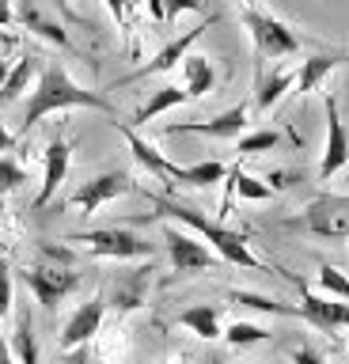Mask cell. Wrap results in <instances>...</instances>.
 <instances>
[{
    "label": "cell",
    "mask_w": 349,
    "mask_h": 364,
    "mask_svg": "<svg viewBox=\"0 0 349 364\" xmlns=\"http://www.w3.org/2000/svg\"><path fill=\"white\" fill-rule=\"evenodd\" d=\"M69 107H87V110L114 114V102H110L107 95H99V91L80 87L69 73H65V65H58V61L42 65L38 84H35V91H31L27 107H23V118H19V133H31L42 118H46V114L69 110Z\"/></svg>",
    "instance_id": "6da1fadb"
},
{
    "label": "cell",
    "mask_w": 349,
    "mask_h": 364,
    "mask_svg": "<svg viewBox=\"0 0 349 364\" xmlns=\"http://www.w3.org/2000/svg\"><path fill=\"white\" fill-rule=\"evenodd\" d=\"M144 198L156 205V216H171V220L186 224L190 232H198L213 250H217V258L232 262V266H243V269H266L262 262L251 255V247H247V239H243L240 232H232V228H224V224H217V220H209L205 213L190 209V205L175 201V198H163V193H149V190H144Z\"/></svg>",
    "instance_id": "7a4b0ae2"
},
{
    "label": "cell",
    "mask_w": 349,
    "mask_h": 364,
    "mask_svg": "<svg viewBox=\"0 0 349 364\" xmlns=\"http://www.w3.org/2000/svg\"><path fill=\"white\" fill-rule=\"evenodd\" d=\"M243 23H247V31H251L254 61L258 65H262V61H277V57H292V53H300L304 46H311V38H304V34L292 31L285 19H277L274 11L258 8V4H251V0L243 4Z\"/></svg>",
    "instance_id": "3957f363"
},
{
    "label": "cell",
    "mask_w": 349,
    "mask_h": 364,
    "mask_svg": "<svg viewBox=\"0 0 349 364\" xmlns=\"http://www.w3.org/2000/svg\"><path fill=\"white\" fill-rule=\"evenodd\" d=\"M274 228H281V232H304L315 239H349V198L319 193L315 201L304 205L300 216L277 220Z\"/></svg>",
    "instance_id": "277c9868"
},
{
    "label": "cell",
    "mask_w": 349,
    "mask_h": 364,
    "mask_svg": "<svg viewBox=\"0 0 349 364\" xmlns=\"http://www.w3.org/2000/svg\"><path fill=\"white\" fill-rule=\"evenodd\" d=\"M69 243H84L99 258H152V243L126 228H95V232H76Z\"/></svg>",
    "instance_id": "5b68a950"
},
{
    "label": "cell",
    "mask_w": 349,
    "mask_h": 364,
    "mask_svg": "<svg viewBox=\"0 0 349 364\" xmlns=\"http://www.w3.org/2000/svg\"><path fill=\"white\" fill-rule=\"evenodd\" d=\"M19 277H23V284L35 292V300L46 307V311H58L65 296L80 289V273H73L69 266H31V269L19 273Z\"/></svg>",
    "instance_id": "8992f818"
},
{
    "label": "cell",
    "mask_w": 349,
    "mask_h": 364,
    "mask_svg": "<svg viewBox=\"0 0 349 364\" xmlns=\"http://www.w3.org/2000/svg\"><path fill=\"white\" fill-rule=\"evenodd\" d=\"M213 23H220V16H213L209 23H198V27H190L186 34H178V38H175V42H167V46H163V50L152 57L149 65H141L137 73L122 76L114 87H126V84H137V80H144V76H156V73H171V68H178V65H183V57L190 53V46H194V42L201 38V34H205V31L213 27Z\"/></svg>",
    "instance_id": "52a82bcc"
},
{
    "label": "cell",
    "mask_w": 349,
    "mask_h": 364,
    "mask_svg": "<svg viewBox=\"0 0 349 364\" xmlns=\"http://www.w3.org/2000/svg\"><path fill=\"white\" fill-rule=\"evenodd\" d=\"M323 110H326V148H323V164H319V178L338 175L349 164V129L342 122V110H338L334 91L323 95Z\"/></svg>",
    "instance_id": "ba28073f"
},
{
    "label": "cell",
    "mask_w": 349,
    "mask_h": 364,
    "mask_svg": "<svg viewBox=\"0 0 349 364\" xmlns=\"http://www.w3.org/2000/svg\"><path fill=\"white\" fill-rule=\"evenodd\" d=\"M133 190L137 186H133L129 171H103V175L87 178L84 186L69 198V205H76V209H84V213H95L99 205L114 201V198H122V193H133Z\"/></svg>",
    "instance_id": "9c48e42d"
},
{
    "label": "cell",
    "mask_w": 349,
    "mask_h": 364,
    "mask_svg": "<svg viewBox=\"0 0 349 364\" xmlns=\"http://www.w3.org/2000/svg\"><path fill=\"white\" fill-rule=\"evenodd\" d=\"M289 277H292V273H289ZM292 281L300 284V311L296 315H304L311 326H319L323 334H334V330L349 326V304L331 300V296H315L300 277H292Z\"/></svg>",
    "instance_id": "30bf717a"
},
{
    "label": "cell",
    "mask_w": 349,
    "mask_h": 364,
    "mask_svg": "<svg viewBox=\"0 0 349 364\" xmlns=\"http://www.w3.org/2000/svg\"><path fill=\"white\" fill-rule=\"evenodd\" d=\"M163 243H167V258L178 273H201L209 266H217V255L201 243V239L186 235V232H175V228H163Z\"/></svg>",
    "instance_id": "8fae6325"
},
{
    "label": "cell",
    "mask_w": 349,
    "mask_h": 364,
    "mask_svg": "<svg viewBox=\"0 0 349 364\" xmlns=\"http://www.w3.org/2000/svg\"><path fill=\"white\" fill-rule=\"evenodd\" d=\"M247 129V107H228L224 114L209 122H178V125H163V136H178V133H201V136H220V141H232Z\"/></svg>",
    "instance_id": "7c38bea8"
},
{
    "label": "cell",
    "mask_w": 349,
    "mask_h": 364,
    "mask_svg": "<svg viewBox=\"0 0 349 364\" xmlns=\"http://www.w3.org/2000/svg\"><path fill=\"white\" fill-rule=\"evenodd\" d=\"M69 164H73V144L65 141L61 133H53L50 144H46V175H42V190L35 198V209H46L53 201V193L61 190L65 175H69Z\"/></svg>",
    "instance_id": "4fadbf2b"
},
{
    "label": "cell",
    "mask_w": 349,
    "mask_h": 364,
    "mask_svg": "<svg viewBox=\"0 0 349 364\" xmlns=\"http://www.w3.org/2000/svg\"><path fill=\"white\" fill-rule=\"evenodd\" d=\"M103 315H107L103 296H92L87 304H80L61 330V349H76V346H84V341H92L99 334V326H103Z\"/></svg>",
    "instance_id": "5bb4252c"
},
{
    "label": "cell",
    "mask_w": 349,
    "mask_h": 364,
    "mask_svg": "<svg viewBox=\"0 0 349 364\" xmlns=\"http://www.w3.org/2000/svg\"><path fill=\"white\" fill-rule=\"evenodd\" d=\"M349 65V53L345 50H331V53H311L308 61H300V73H296V95H311L315 87L323 84L326 76L334 73V68Z\"/></svg>",
    "instance_id": "9a60e30c"
},
{
    "label": "cell",
    "mask_w": 349,
    "mask_h": 364,
    "mask_svg": "<svg viewBox=\"0 0 349 364\" xmlns=\"http://www.w3.org/2000/svg\"><path fill=\"white\" fill-rule=\"evenodd\" d=\"M114 129L126 136V144H129V152L137 156V164L141 167H149V175H156L160 182H171V171H175V164L167 159L163 152H156V148L144 141V136H137V129L133 125H126V122H114Z\"/></svg>",
    "instance_id": "2e32d148"
},
{
    "label": "cell",
    "mask_w": 349,
    "mask_h": 364,
    "mask_svg": "<svg viewBox=\"0 0 349 364\" xmlns=\"http://www.w3.org/2000/svg\"><path fill=\"white\" fill-rule=\"evenodd\" d=\"M224 178H228V167H224L220 159H201V164H186V167L175 164L167 186H194V190H201V186H217V182H224Z\"/></svg>",
    "instance_id": "e0dca14e"
},
{
    "label": "cell",
    "mask_w": 349,
    "mask_h": 364,
    "mask_svg": "<svg viewBox=\"0 0 349 364\" xmlns=\"http://www.w3.org/2000/svg\"><path fill=\"white\" fill-rule=\"evenodd\" d=\"M8 353H12V360H16V364H42L31 307H19V315H16V334H12V349H8Z\"/></svg>",
    "instance_id": "ac0fdd59"
},
{
    "label": "cell",
    "mask_w": 349,
    "mask_h": 364,
    "mask_svg": "<svg viewBox=\"0 0 349 364\" xmlns=\"http://www.w3.org/2000/svg\"><path fill=\"white\" fill-rule=\"evenodd\" d=\"M183 91L186 99H201V95H213V87H217V68H213L209 57H183Z\"/></svg>",
    "instance_id": "d6986e66"
},
{
    "label": "cell",
    "mask_w": 349,
    "mask_h": 364,
    "mask_svg": "<svg viewBox=\"0 0 349 364\" xmlns=\"http://www.w3.org/2000/svg\"><path fill=\"white\" fill-rule=\"evenodd\" d=\"M42 73V61L35 53H27V57H19V61L8 68V76H4V84H0V107H8V102H16L23 91L31 87V80H35Z\"/></svg>",
    "instance_id": "ffe728a7"
},
{
    "label": "cell",
    "mask_w": 349,
    "mask_h": 364,
    "mask_svg": "<svg viewBox=\"0 0 349 364\" xmlns=\"http://www.w3.org/2000/svg\"><path fill=\"white\" fill-rule=\"evenodd\" d=\"M292 84H296V73H285V68H277V73H269V76L258 73V76H254V110L266 114Z\"/></svg>",
    "instance_id": "44dd1931"
},
{
    "label": "cell",
    "mask_w": 349,
    "mask_h": 364,
    "mask_svg": "<svg viewBox=\"0 0 349 364\" xmlns=\"http://www.w3.org/2000/svg\"><path fill=\"white\" fill-rule=\"evenodd\" d=\"M178 323H183L190 334L213 341V338H220V307L217 304H194L178 315Z\"/></svg>",
    "instance_id": "7402d4cb"
},
{
    "label": "cell",
    "mask_w": 349,
    "mask_h": 364,
    "mask_svg": "<svg viewBox=\"0 0 349 364\" xmlns=\"http://www.w3.org/2000/svg\"><path fill=\"white\" fill-rule=\"evenodd\" d=\"M183 102H186V91L178 87V84H167V87H160V91H152V99L144 102V107L133 114V122H126V125H149L152 118H160L163 110L183 107Z\"/></svg>",
    "instance_id": "603a6c76"
},
{
    "label": "cell",
    "mask_w": 349,
    "mask_h": 364,
    "mask_svg": "<svg viewBox=\"0 0 349 364\" xmlns=\"http://www.w3.org/2000/svg\"><path fill=\"white\" fill-rule=\"evenodd\" d=\"M144 284H149V269H137V273H129V277H122L114 284V307L133 311V307L144 300Z\"/></svg>",
    "instance_id": "cb8c5ba5"
},
{
    "label": "cell",
    "mask_w": 349,
    "mask_h": 364,
    "mask_svg": "<svg viewBox=\"0 0 349 364\" xmlns=\"http://www.w3.org/2000/svg\"><path fill=\"white\" fill-rule=\"evenodd\" d=\"M228 186L240 193V198H247V201H266L269 193H274V190H269V182H258L254 175H247V171H240V167L228 175Z\"/></svg>",
    "instance_id": "d4e9b609"
},
{
    "label": "cell",
    "mask_w": 349,
    "mask_h": 364,
    "mask_svg": "<svg viewBox=\"0 0 349 364\" xmlns=\"http://www.w3.org/2000/svg\"><path fill=\"white\" fill-rule=\"evenodd\" d=\"M23 27H31L35 34H42V38H50L53 46H61V50H69V34H65L58 23H50L42 11H35V8H27L23 11Z\"/></svg>",
    "instance_id": "484cf974"
},
{
    "label": "cell",
    "mask_w": 349,
    "mask_h": 364,
    "mask_svg": "<svg viewBox=\"0 0 349 364\" xmlns=\"http://www.w3.org/2000/svg\"><path fill=\"white\" fill-rule=\"evenodd\" d=\"M220 338L228 341V346H258V341H269V330L254 326V323H232L228 330H220Z\"/></svg>",
    "instance_id": "4316f807"
},
{
    "label": "cell",
    "mask_w": 349,
    "mask_h": 364,
    "mask_svg": "<svg viewBox=\"0 0 349 364\" xmlns=\"http://www.w3.org/2000/svg\"><path fill=\"white\" fill-rule=\"evenodd\" d=\"M319 289L331 296V300H349V277L338 266H331V262L319 266Z\"/></svg>",
    "instance_id": "83f0119b"
},
{
    "label": "cell",
    "mask_w": 349,
    "mask_h": 364,
    "mask_svg": "<svg viewBox=\"0 0 349 364\" xmlns=\"http://www.w3.org/2000/svg\"><path fill=\"white\" fill-rule=\"evenodd\" d=\"M228 300L240 304V307H254V311H269V315H296V307L277 304V300H269V296H258V292H232Z\"/></svg>",
    "instance_id": "f1b7e54d"
},
{
    "label": "cell",
    "mask_w": 349,
    "mask_h": 364,
    "mask_svg": "<svg viewBox=\"0 0 349 364\" xmlns=\"http://www.w3.org/2000/svg\"><path fill=\"white\" fill-rule=\"evenodd\" d=\"M178 11H201V0H149V16L156 23L175 19Z\"/></svg>",
    "instance_id": "f546056e"
},
{
    "label": "cell",
    "mask_w": 349,
    "mask_h": 364,
    "mask_svg": "<svg viewBox=\"0 0 349 364\" xmlns=\"http://www.w3.org/2000/svg\"><path fill=\"white\" fill-rule=\"evenodd\" d=\"M277 144H281V136H277L274 129H258V133H247V136H240V148H235V152H240V156H254V152H274Z\"/></svg>",
    "instance_id": "4dcf8cb0"
},
{
    "label": "cell",
    "mask_w": 349,
    "mask_h": 364,
    "mask_svg": "<svg viewBox=\"0 0 349 364\" xmlns=\"http://www.w3.org/2000/svg\"><path fill=\"white\" fill-rule=\"evenodd\" d=\"M23 182H27V171L19 167L12 156H0V198L12 193V190H19Z\"/></svg>",
    "instance_id": "1f68e13d"
},
{
    "label": "cell",
    "mask_w": 349,
    "mask_h": 364,
    "mask_svg": "<svg viewBox=\"0 0 349 364\" xmlns=\"http://www.w3.org/2000/svg\"><path fill=\"white\" fill-rule=\"evenodd\" d=\"M12 311V266L0 258V330H4V315Z\"/></svg>",
    "instance_id": "d6a6232c"
},
{
    "label": "cell",
    "mask_w": 349,
    "mask_h": 364,
    "mask_svg": "<svg viewBox=\"0 0 349 364\" xmlns=\"http://www.w3.org/2000/svg\"><path fill=\"white\" fill-rule=\"evenodd\" d=\"M103 4L110 8V16H114L118 27H126V19H129V4H133V0H103Z\"/></svg>",
    "instance_id": "836d02e7"
},
{
    "label": "cell",
    "mask_w": 349,
    "mask_h": 364,
    "mask_svg": "<svg viewBox=\"0 0 349 364\" xmlns=\"http://www.w3.org/2000/svg\"><path fill=\"white\" fill-rule=\"evenodd\" d=\"M292 364H326L315 349H308V346H300V349H292Z\"/></svg>",
    "instance_id": "e575fe53"
},
{
    "label": "cell",
    "mask_w": 349,
    "mask_h": 364,
    "mask_svg": "<svg viewBox=\"0 0 349 364\" xmlns=\"http://www.w3.org/2000/svg\"><path fill=\"white\" fill-rule=\"evenodd\" d=\"M12 148H16V136L8 133L4 125H0V152H12Z\"/></svg>",
    "instance_id": "d590c367"
},
{
    "label": "cell",
    "mask_w": 349,
    "mask_h": 364,
    "mask_svg": "<svg viewBox=\"0 0 349 364\" xmlns=\"http://www.w3.org/2000/svg\"><path fill=\"white\" fill-rule=\"evenodd\" d=\"M12 23V0H0V27Z\"/></svg>",
    "instance_id": "8d00e7d4"
},
{
    "label": "cell",
    "mask_w": 349,
    "mask_h": 364,
    "mask_svg": "<svg viewBox=\"0 0 349 364\" xmlns=\"http://www.w3.org/2000/svg\"><path fill=\"white\" fill-rule=\"evenodd\" d=\"M0 364H16L12 353H8V346H4V338H0Z\"/></svg>",
    "instance_id": "74e56055"
},
{
    "label": "cell",
    "mask_w": 349,
    "mask_h": 364,
    "mask_svg": "<svg viewBox=\"0 0 349 364\" xmlns=\"http://www.w3.org/2000/svg\"><path fill=\"white\" fill-rule=\"evenodd\" d=\"M8 68H12V65H8V61H0V84H4V76H8Z\"/></svg>",
    "instance_id": "f35d334b"
},
{
    "label": "cell",
    "mask_w": 349,
    "mask_h": 364,
    "mask_svg": "<svg viewBox=\"0 0 349 364\" xmlns=\"http://www.w3.org/2000/svg\"><path fill=\"white\" fill-rule=\"evenodd\" d=\"M0 220H4V201H0Z\"/></svg>",
    "instance_id": "ab89813d"
},
{
    "label": "cell",
    "mask_w": 349,
    "mask_h": 364,
    "mask_svg": "<svg viewBox=\"0 0 349 364\" xmlns=\"http://www.w3.org/2000/svg\"><path fill=\"white\" fill-rule=\"evenodd\" d=\"M0 38H4V34H0Z\"/></svg>",
    "instance_id": "60d3db41"
}]
</instances>
